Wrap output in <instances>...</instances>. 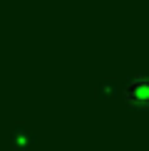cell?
Wrapping results in <instances>:
<instances>
[{"instance_id": "cell-1", "label": "cell", "mask_w": 149, "mask_h": 151, "mask_svg": "<svg viewBox=\"0 0 149 151\" xmlns=\"http://www.w3.org/2000/svg\"><path fill=\"white\" fill-rule=\"evenodd\" d=\"M124 99L132 106H149V77H137L124 87Z\"/></svg>"}]
</instances>
